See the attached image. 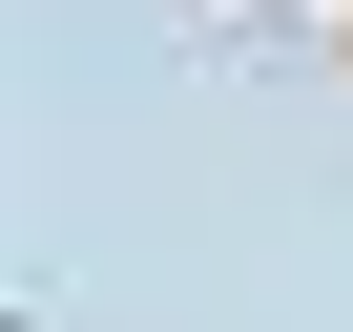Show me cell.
Returning a JSON list of instances; mask_svg holds the SVG:
<instances>
[{
  "mask_svg": "<svg viewBox=\"0 0 353 332\" xmlns=\"http://www.w3.org/2000/svg\"><path fill=\"white\" fill-rule=\"evenodd\" d=\"M332 63H353V0H332Z\"/></svg>",
  "mask_w": 353,
  "mask_h": 332,
  "instance_id": "1",
  "label": "cell"
},
{
  "mask_svg": "<svg viewBox=\"0 0 353 332\" xmlns=\"http://www.w3.org/2000/svg\"><path fill=\"white\" fill-rule=\"evenodd\" d=\"M166 21H208V0H166Z\"/></svg>",
  "mask_w": 353,
  "mask_h": 332,
  "instance_id": "2",
  "label": "cell"
}]
</instances>
